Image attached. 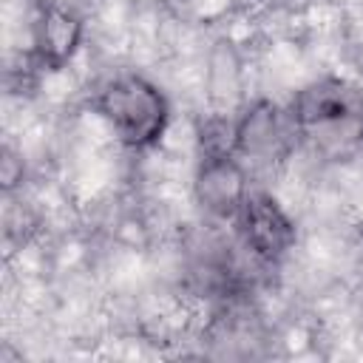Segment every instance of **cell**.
<instances>
[{
    "instance_id": "6da1fadb",
    "label": "cell",
    "mask_w": 363,
    "mask_h": 363,
    "mask_svg": "<svg viewBox=\"0 0 363 363\" xmlns=\"http://www.w3.org/2000/svg\"><path fill=\"white\" fill-rule=\"evenodd\" d=\"M289 116L298 142L323 159L340 162L363 150V91L343 77H320L303 85Z\"/></svg>"
},
{
    "instance_id": "7a4b0ae2",
    "label": "cell",
    "mask_w": 363,
    "mask_h": 363,
    "mask_svg": "<svg viewBox=\"0 0 363 363\" xmlns=\"http://www.w3.org/2000/svg\"><path fill=\"white\" fill-rule=\"evenodd\" d=\"M94 108L108 122L113 136L130 150L153 147L170 122L167 96L150 79L130 71L111 77L96 91Z\"/></svg>"
},
{
    "instance_id": "3957f363",
    "label": "cell",
    "mask_w": 363,
    "mask_h": 363,
    "mask_svg": "<svg viewBox=\"0 0 363 363\" xmlns=\"http://www.w3.org/2000/svg\"><path fill=\"white\" fill-rule=\"evenodd\" d=\"M233 221L241 235V244L264 264L284 261L298 241L295 221L267 190H250Z\"/></svg>"
},
{
    "instance_id": "277c9868",
    "label": "cell",
    "mask_w": 363,
    "mask_h": 363,
    "mask_svg": "<svg viewBox=\"0 0 363 363\" xmlns=\"http://www.w3.org/2000/svg\"><path fill=\"white\" fill-rule=\"evenodd\" d=\"M295 142H298V133L289 111H284L272 99L252 102L235 119L238 159H250L255 164H278L292 153Z\"/></svg>"
},
{
    "instance_id": "5b68a950",
    "label": "cell",
    "mask_w": 363,
    "mask_h": 363,
    "mask_svg": "<svg viewBox=\"0 0 363 363\" xmlns=\"http://www.w3.org/2000/svg\"><path fill=\"white\" fill-rule=\"evenodd\" d=\"M196 201L204 213L216 218H235L241 201L250 193L247 170L235 153L230 156H199L196 182H193Z\"/></svg>"
},
{
    "instance_id": "8992f818",
    "label": "cell",
    "mask_w": 363,
    "mask_h": 363,
    "mask_svg": "<svg viewBox=\"0 0 363 363\" xmlns=\"http://www.w3.org/2000/svg\"><path fill=\"white\" fill-rule=\"evenodd\" d=\"M82 43V20L65 9V6H48L43 9L37 28H34V45L48 68H62Z\"/></svg>"
},
{
    "instance_id": "52a82bcc",
    "label": "cell",
    "mask_w": 363,
    "mask_h": 363,
    "mask_svg": "<svg viewBox=\"0 0 363 363\" xmlns=\"http://www.w3.org/2000/svg\"><path fill=\"white\" fill-rule=\"evenodd\" d=\"M230 153H235V122L224 116L204 119L199 125V156H230Z\"/></svg>"
}]
</instances>
